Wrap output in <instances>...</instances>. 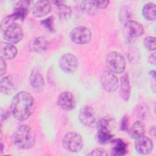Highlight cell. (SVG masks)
I'll use <instances>...</instances> for the list:
<instances>
[{"mask_svg":"<svg viewBox=\"0 0 156 156\" xmlns=\"http://www.w3.org/2000/svg\"><path fill=\"white\" fill-rule=\"evenodd\" d=\"M34 110V99L27 91L16 93L12 99L10 112L12 115L18 121H25L32 114Z\"/></svg>","mask_w":156,"mask_h":156,"instance_id":"1","label":"cell"},{"mask_svg":"<svg viewBox=\"0 0 156 156\" xmlns=\"http://www.w3.org/2000/svg\"><path fill=\"white\" fill-rule=\"evenodd\" d=\"M36 141L34 130L27 125H21L12 136L13 144L18 148L28 149L32 147Z\"/></svg>","mask_w":156,"mask_h":156,"instance_id":"2","label":"cell"},{"mask_svg":"<svg viewBox=\"0 0 156 156\" xmlns=\"http://www.w3.org/2000/svg\"><path fill=\"white\" fill-rule=\"evenodd\" d=\"M16 20L12 14L2 20L1 26L4 39L13 44L20 41L23 37V29L20 24L15 22Z\"/></svg>","mask_w":156,"mask_h":156,"instance_id":"3","label":"cell"},{"mask_svg":"<svg viewBox=\"0 0 156 156\" xmlns=\"http://www.w3.org/2000/svg\"><path fill=\"white\" fill-rule=\"evenodd\" d=\"M115 127V121L113 118L103 117L96 122L97 138L98 142L104 144L111 143L113 140V133Z\"/></svg>","mask_w":156,"mask_h":156,"instance_id":"4","label":"cell"},{"mask_svg":"<svg viewBox=\"0 0 156 156\" xmlns=\"http://www.w3.org/2000/svg\"><path fill=\"white\" fill-rule=\"evenodd\" d=\"M106 65L108 70L113 73H122L126 68V60L124 56L118 52L112 51L106 57Z\"/></svg>","mask_w":156,"mask_h":156,"instance_id":"5","label":"cell"},{"mask_svg":"<svg viewBox=\"0 0 156 156\" xmlns=\"http://www.w3.org/2000/svg\"><path fill=\"white\" fill-rule=\"evenodd\" d=\"M62 145L64 149L69 152H77L83 147V141L79 134L71 132L64 136L62 140Z\"/></svg>","mask_w":156,"mask_h":156,"instance_id":"6","label":"cell"},{"mask_svg":"<svg viewBox=\"0 0 156 156\" xmlns=\"http://www.w3.org/2000/svg\"><path fill=\"white\" fill-rule=\"evenodd\" d=\"M69 36L71 40L75 43L84 44L91 41V32L85 26H77L71 31Z\"/></svg>","mask_w":156,"mask_h":156,"instance_id":"7","label":"cell"},{"mask_svg":"<svg viewBox=\"0 0 156 156\" xmlns=\"http://www.w3.org/2000/svg\"><path fill=\"white\" fill-rule=\"evenodd\" d=\"M79 65V61L77 57L71 54L66 53L61 56L59 60V66L61 69L66 73H74Z\"/></svg>","mask_w":156,"mask_h":156,"instance_id":"8","label":"cell"},{"mask_svg":"<svg viewBox=\"0 0 156 156\" xmlns=\"http://www.w3.org/2000/svg\"><path fill=\"white\" fill-rule=\"evenodd\" d=\"M101 82L103 88L107 92L113 93L118 87V80L114 73L108 70L104 71L101 77Z\"/></svg>","mask_w":156,"mask_h":156,"instance_id":"9","label":"cell"},{"mask_svg":"<svg viewBox=\"0 0 156 156\" xmlns=\"http://www.w3.org/2000/svg\"><path fill=\"white\" fill-rule=\"evenodd\" d=\"M18 85V79L15 75H8L1 79V91L4 94L10 95L13 93L16 90Z\"/></svg>","mask_w":156,"mask_h":156,"instance_id":"10","label":"cell"},{"mask_svg":"<svg viewBox=\"0 0 156 156\" xmlns=\"http://www.w3.org/2000/svg\"><path fill=\"white\" fill-rule=\"evenodd\" d=\"M79 117L81 123L86 126L91 127L96 123L94 110L91 106L85 105L82 107L80 110Z\"/></svg>","mask_w":156,"mask_h":156,"instance_id":"11","label":"cell"},{"mask_svg":"<svg viewBox=\"0 0 156 156\" xmlns=\"http://www.w3.org/2000/svg\"><path fill=\"white\" fill-rule=\"evenodd\" d=\"M135 147L137 152L142 155H146L152 152L154 144L149 137L143 135L135 139Z\"/></svg>","mask_w":156,"mask_h":156,"instance_id":"12","label":"cell"},{"mask_svg":"<svg viewBox=\"0 0 156 156\" xmlns=\"http://www.w3.org/2000/svg\"><path fill=\"white\" fill-rule=\"evenodd\" d=\"M57 104L63 110L69 111L75 107L73 95L69 91H64L60 94L57 99Z\"/></svg>","mask_w":156,"mask_h":156,"instance_id":"13","label":"cell"},{"mask_svg":"<svg viewBox=\"0 0 156 156\" xmlns=\"http://www.w3.org/2000/svg\"><path fill=\"white\" fill-rule=\"evenodd\" d=\"M124 29L126 34L132 38L138 37L144 33L143 26L140 23L132 20L124 24Z\"/></svg>","mask_w":156,"mask_h":156,"instance_id":"14","label":"cell"},{"mask_svg":"<svg viewBox=\"0 0 156 156\" xmlns=\"http://www.w3.org/2000/svg\"><path fill=\"white\" fill-rule=\"evenodd\" d=\"M51 10L50 2L46 0L38 1L34 5L32 9L33 15L35 17H43L48 15Z\"/></svg>","mask_w":156,"mask_h":156,"instance_id":"15","label":"cell"},{"mask_svg":"<svg viewBox=\"0 0 156 156\" xmlns=\"http://www.w3.org/2000/svg\"><path fill=\"white\" fill-rule=\"evenodd\" d=\"M30 1H21L18 2L14 8V11L12 15L14 16L16 20H24L27 16L29 12V5Z\"/></svg>","mask_w":156,"mask_h":156,"instance_id":"16","label":"cell"},{"mask_svg":"<svg viewBox=\"0 0 156 156\" xmlns=\"http://www.w3.org/2000/svg\"><path fill=\"white\" fill-rule=\"evenodd\" d=\"M17 49L12 43L8 42H2L0 48L1 57L4 59L12 60L17 55Z\"/></svg>","mask_w":156,"mask_h":156,"instance_id":"17","label":"cell"},{"mask_svg":"<svg viewBox=\"0 0 156 156\" xmlns=\"http://www.w3.org/2000/svg\"><path fill=\"white\" fill-rule=\"evenodd\" d=\"M119 94L122 99L127 101L130 94V85L129 76L127 73L124 74L121 77Z\"/></svg>","mask_w":156,"mask_h":156,"instance_id":"18","label":"cell"},{"mask_svg":"<svg viewBox=\"0 0 156 156\" xmlns=\"http://www.w3.org/2000/svg\"><path fill=\"white\" fill-rule=\"evenodd\" d=\"M49 45L48 40L43 37H38L34 38L30 43V49L34 52L41 53L45 51Z\"/></svg>","mask_w":156,"mask_h":156,"instance_id":"19","label":"cell"},{"mask_svg":"<svg viewBox=\"0 0 156 156\" xmlns=\"http://www.w3.org/2000/svg\"><path fill=\"white\" fill-rule=\"evenodd\" d=\"M57 6V13L62 20H68L71 15V9L70 7L63 4L62 1H53Z\"/></svg>","mask_w":156,"mask_h":156,"instance_id":"20","label":"cell"},{"mask_svg":"<svg viewBox=\"0 0 156 156\" xmlns=\"http://www.w3.org/2000/svg\"><path fill=\"white\" fill-rule=\"evenodd\" d=\"M29 82L30 85L36 88H41L44 85V78L40 72L37 69H34L31 72L29 77Z\"/></svg>","mask_w":156,"mask_h":156,"instance_id":"21","label":"cell"},{"mask_svg":"<svg viewBox=\"0 0 156 156\" xmlns=\"http://www.w3.org/2000/svg\"><path fill=\"white\" fill-rule=\"evenodd\" d=\"M145 132L144 125L141 121H136L129 131V135L131 138L136 139L144 135Z\"/></svg>","mask_w":156,"mask_h":156,"instance_id":"22","label":"cell"},{"mask_svg":"<svg viewBox=\"0 0 156 156\" xmlns=\"http://www.w3.org/2000/svg\"><path fill=\"white\" fill-rule=\"evenodd\" d=\"M113 143L112 151L114 155H124L127 153V144L122 140L119 138L113 140Z\"/></svg>","mask_w":156,"mask_h":156,"instance_id":"23","label":"cell"},{"mask_svg":"<svg viewBox=\"0 0 156 156\" xmlns=\"http://www.w3.org/2000/svg\"><path fill=\"white\" fill-rule=\"evenodd\" d=\"M143 15L148 21H154L156 18V6L154 3L148 2L143 9Z\"/></svg>","mask_w":156,"mask_h":156,"instance_id":"24","label":"cell"},{"mask_svg":"<svg viewBox=\"0 0 156 156\" xmlns=\"http://www.w3.org/2000/svg\"><path fill=\"white\" fill-rule=\"evenodd\" d=\"M80 7L82 12L90 16L94 15L98 9L94 1H83L80 4Z\"/></svg>","mask_w":156,"mask_h":156,"instance_id":"25","label":"cell"},{"mask_svg":"<svg viewBox=\"0 0 156 156\" xmlns=\"http://www.w3.org/2000/svg\"><path fill=\"white\" fill-rule=\"evenodd\" d=\"M119 16L121 22L124 23V24L126 22L131 20V13L129 9L127 7H124L120 10Z\"/></svg>","mask_w":156,"mask_h":156,"instance_id":"26","label":"cell"},{"mask_svg":"<svg viewBox=\"0 0 156 156\" xmlns=\"http://www.w3.org/2000/svg\"><path fill=\"white\" fill-rule=\"evenodd\" d=\"M143 44L144 47L150 51H153L155 50L156 43L155 38L154 37H147L144 38L143 41Z\"/></svg>","mask_w":156,"mask_h":156,"instance_id":"27","label":"cell"},{"mask_svg":"<svg viewBox=\"0 0 156 156\" xmlns=\"http://www.w3.org/2000/svg\"><path fill=\"white\" fill-rule=\"evenodd\" d=\"M136 108V114L141 119H144L147 116L148 113L147 106L145 104L142 103L139 104Z\"/></svg>","mask_w":156,"mask_h":156,"instance_id":"28","label":"cell"},{"mask_svg":"<svg viewBox=\"0 0 156 156\" xmlns=\"http://www.w3.org/2000/svg\"><path fill=\"white\" fill-rule=\"evenodd\" d=\"M41 24L48 31L54 32V19L52 16H49L41 21Z\"/></svg>","mask_w":156,"mask_h":156,"instance_id":"29","label":"cell"},{"mask_svg":"<svg viewBox=\"0 0 156 156\" xmlns=\"http://www.w3.org/2000/svg\"><path fill=\"white\" fill-rule=\"evenodd\" d=\"M88 155H100V156H107L108 155V153L106 151L105 149L104 148H96L94 150H93L91 153H90Z\"/></svg>","mask_w":156,"mask_h":156,"instance_id":"30","label":"cell"},{"mask_svg":"<svg viewBox=\"0 0 156 156\" xmlns=\"http://www.w3.org/2000/svg\"><path fill=\"white\" fill-rule=\"evenodd\" d=\"M128 126H129L128 118L127 116H124L121 121L120 129L121 130L126 132L128 130Z\"/></svg>","mask_w":156,"mask_h":156,"instance_id":"31","label":"cell"},{"mask_svg":"<svg viewBox=\"0 0 156 156\" xmlns=\"http://www.w3.org/2000/svg\"><path fill=\"white\" fill-rule=\"evenodd\" d=\"M94 2L98 9L99 8V9H105L108 6L110 1H109L96 0V1H94Z\"/></svg>","mask_w":156,"mask_h":156,"instance_id":"32","label":"cell"},{"mask_svg":"<svg viewBox=\"0 0 156 156\" xmlns=\"http://www.w3.org/2000/svg\"><path fill=\"white\" fill-rule=\"evenodd\" d=\"M0 68H1V76H2L7 71V65L5 63V60L1 57L0 58Z\"/></svg>","mask_w":156,"mask_h":156,"instance_id":"33","label":"cell"},{"mask_svg":"<svg viewBox=\"0 0 156 156\" xmlns=\"http://www.w3.org/2000/svg\"><path fill=\"white\" fill-rule=\"evenodd\" d=\"M148 60L149 62V63L153 65H155L156 63V60H155V52H154L152 54H151L149 58H148Z\"/></svg>","mask_w":156,"mask_h":156,"instance_id":"34","label":"cell"},{"mask_svg":"<svg viewBox=\"0 0 156 156\" xmlns=\"http://www.w3.org/2000/svg\"><path fill=\"white\" fill-rule=\"evenodd\" d=\"M150 132H152V133H152V136L154 137V136H155V128L154 126H152V127L150 129ZM152 133L151 132L150 134L151 135Z\"/></svg>","mask_w":156,"mask_h":156,"instance_id":"35","label":"cell"},{"mask_svg":"<svg viewBox=\"0 0 156 156\" xmlns=\"http://www.w3.org/2000/svg\"><path fill=\"white\" fill-rule=\"evenodd\" d=\"M1 152H3V149H4V145H3V144L1 143Z\"/></svg>","mask_w":156,"mask_h":156,"instance_id":"36","label":"cell"}]
</instances>
